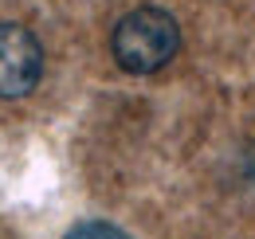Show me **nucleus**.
<instances>
[{"mask_svg": "<svg viewBox=\"0 0 255 239\" xmlns=\"http://www.w3.org/2000/svg\"><path fill=\"white\" fill-rule=\"evenodd\" d=\"M177 47H181L177 20L165 8H153V4L126 12L114 24V35H110V51H114L118 67L129 71V75L161 71L165 63L177 55Z\"/></svg>", "mask_w": 255, "mask_h": 239, "instance_id": "obj_1", "label": "nucleus"}, {"mask_svg": "<svg viewBox=\"0 0 255 239\" xmlns=\"http://www.w3.org/2000/svg\"><path fill=\"white\" fill-rule=\"evenodd\" d=\"M43 75V47L28 28L0 24V98H24Z\"/></svg>", "mask_w": 255, "mask_h": 239, "instance_id": "obj_2", "label": "nucleus"}, {"mask_svg": "<svg viewBox=\"0 0 255 239\" xmlns=\"http://www.w3.org/2000/svg\"><path fill=\"white\" fill-rule=\"evenodd\" d=\"M67 239H129L122 228H114V224H102V220H87V224H75Z\"/></svg>", "mask_w": 255, "mask_h": 239, "instance_id": "obj_3", "label": "nucleus"}]
</instances>
